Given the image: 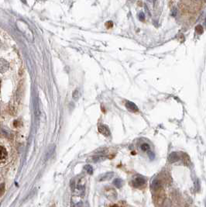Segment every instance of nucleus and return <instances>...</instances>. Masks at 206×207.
<instances>
[{
	"label": "nucleus",
	"instance_id": "39448f33",
	"mask_svg": "<svg viewBox=\"0 0 206 207\" xmlns=\"http://www.w3.org/2000/svg\"><path fill=\"white\" fill-rule=\"evenodd\" d=\"M178 159H179L178 154H177V153L176 152L171 153V154L169 155V158H168V160H169V161L171 163L176 162V161H178Z\"/></svg>",
	"mask_w": 206,
	"mask_h": 207
},
{
	"label": "nucleus",
	"instance_id": "9b49d317",
	"mask_svg": "<svg viewBox=\"0 0 206 207\" xmlns=\"http://www.w3.org/2000/svg\"><path fill=\"white\" fill-rule=\"evenodd\" d=\"M84 169L87 172V173H88L89 175H92L93 174V168L90 165V164H87L85 166Z\"/></svg>",
	"mask_w": 206,
	"mask_h": 207
},
{
	"label": "nucleus",
	"instance_id": "0eeeda50",
	"mask_svg": "<svg viewBox=\"0 0 206 207\" xmlns=\"http://www.w3.org/2000/svg\"><path fill=\"white\" fill-rule=\"evenodd\" d=\"M113 184H114V186H115L116 187L118 188V189H120V188H122V186H123V180L120 179V178H116V179H114V181H113Z\"/></svg>",
	"mask_w": 206,
	"mask_h": 207
},
{
	"label": "nucleus",
	"instance_id": "2eb2a0df",
	"mask_svg": "<svg viewBox=\"0 0 206 207\" xmlns=\"http://www.w3.org/2000/svg\"><path fill=\"white\" fill-rule=\"evenodd\" d=\"M71 188L72 191H74V180H71Z\"/></svg>",
	"mask_w": 206,
	"mask_h": 207
},
{
	"label": "nucleus",
	"instance_id": "f3484780",
	"mask_svg": "<svg viewBox=\"0 0 206 207\" xmlns=\"http://www.w3.org/2000/svg\"><path fill=\"white\" fill-rule=\"evenodd\" d=\"M148 1H149V2H152V3L155 2V0H148Z\"/></svg>",
	"mask_w": 206,
	"mask_h": 207
},
{
	"label": "nucleus",
	"instance_id": "7ed1b4c3",
	"mask_svg": "<svg viewBox=\"0 0 206 207\" xmlns=\"http://www.w3.org/2000/svg\"><path fill=\"white\" fill-rule=\"evenodd\" d=\"M105 196L109 199H116V192L114 189H113V188H109L108 189L105 190Z\"/></svg>",
	"mask_w": 206,
	"mask_h": 207
},
{
	"label": "nucleus",
	"instance_id": "6e6552de",
	"mask_svg": "<svg viewBox=\"0 0 206 207\" xmlns=\"http://www.w3.org/2000/svg\"><path fill=\"white\" fill-rule=\"evenodd\" d=\"M1 148H2V151H1V161H3L4 159H6V157H7V152H6V149L3 146L1 147Z\"/></svg>",
	"mask_w": 206,
	"mask_h": 207
},
{
	"label": "nucleus",
	"instance_id": "423d86ee",
	"mask_svg": "<svg viewBox=\"0 0 206 207\" xmlns=\"http://www.w3.org/2000/svg\"><path fill=\"white\" fill-rule=\"evenodd\" d=\"M113 174H114L113 172H107V173H105V174L101 176V178H99V181L102 182V181H106V180L110 179L113 177Z\"/></svg>",
	"mask_w": 206,
	"mask_h": 207
},
{
	"label": "nucleus",
	"instance_id": "9d476101",
	"mask_svg": "<svg viewBox=\"0 0 206 207\" xmlns=\"http://www.w3.org/2000/svg\"><path fill=\"white\" fill-rule=\"evenodd\" d=\"M105 159V157L104 156H95L93 157L92 161H93L95 163H98L99 162V161H104Z\"/></svg>",
	"mask_w": 206,
	"mask_h": 207
},
{
	"label": "nucleus",
	"instance_id": "f257e3e1",
	"mask_svg": "<svg viewBox=\"0 0 206 207\" xmlns=\"http://www.w3.org/2000/svg\"><path fill=\"white\" fill-rule=\"evenodd\" d=\"M132 183L135 188H141L146 184V180L143 177H136L132 180Z\"/></svg>",
	"mask_w": 206,
	"mask_h": 207
},
{
	"label": "nucleus",
	"instance_id": "f8f14e48",
	"mask_svg": "<svg viewBox=\"0 0 206 207\" xmlns=\"http://www.w3.org/2000/svg\"><path fill=\"white\" fill-rule=\"evenodd\" d=\"M140 148H141L142 150H143V151H148V150L150 149V147L148 144H143L140 146Z\"/></svg>",
	"mask_w": 206,
	"mask_h": 207
},
{
	"label": "nucleus",
	"instance_id": "1a4fd4ad",
	"mask_svg": "<svg viewBox=\"0 0 206 207\" xmlns=\"http://www.w3.org/2000/svg\"><path fill=\"white\" fill-rule=\"evenodd\" d=\"M160 186V182L158 181V180L155 179L153 181V182H152V185H151V187L153 189H159Z\"/></svg>",
	"mask_w": 206,
	"mask_h": 207
},
{
	"label": "nucleus",
	"instance_id": "20e7f679",
	"mask_svg": "<svg viewBox=\"0 0 206 207\" xmlns=\"http://www.w3.org/2000/svg\"><path fill=\"white\" fill-rule=\"evenodd\" d=\"M126 107L128 109V110L131 112H133V113H136V112H138V108L137 106L135 105L133 102H127L126 103Z\"/></svg>",
	"mask_w": 206,
	"mask_h": 207
},
{
	"label": "nucleus",
	"instance_id": "4468645a",
	"mask_svg": "<svg viewBox=\"0 0 206 207\" xmlns=\"http://www.w3.org/2000/svg\"><path fill=\"white\" fill-rule=\"evenodd\" d=\"M195 30H196L197 33H199V34H201V33H203V28H202V26H200V25L197 26L196 28H195Z\"/></svg>",
	"mask_w": 206,
	"mask_h": 207
},
{
	"label": "nucleus",
	"instance_id": "dca6fc26",
	"mask_svg": "<svg viewBox=\"0 0 206 207\" xmlns=\"http://www.w3.org/2000/svg\"><path fill=\"white\" fill-rule=\"evenodd\" d=\"M1 189H2V195L4 192V184H2L1 185Z\"/></svg>",
	"mask_w": 206,
	"mask_h": 207
},
{
	"label": "nucleus",
	"instance_id": "f03ea898",
	"mask_svg": "<svg viewBox=\"0 0 206 207\" xmlns=\"http://www.w3.org/2000/svg\"><path fill=\"white\" fill-rule=\"evenodd\" d=\"M98 130H99V133L102 134L103 136H105V137H110V135H111L110 130H109L107 126L102 125V124L99 125V127H98Z\"/></svg>",
	"mask_w": 206,
	"mask_h": 207
},
{
	"label": "nucleus",
	"instance_id": "ddd939ff",
	"mask_svg": "<svg viewBox=\"0 0 206 207\" xmlns=\"http://www.w3.org/2000/svg\"><path fill=\"white\" fill-rule=\"evenodd\" d=\"M80 96V93L79 92H78V90H75L74 92V93H73V99H74V100H78V98H79Z\"/></svg>",
	"mask_w": 206,
	"mask_h": 207
}]
</instances>
